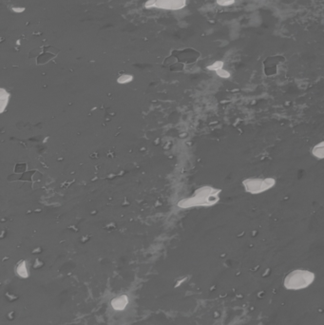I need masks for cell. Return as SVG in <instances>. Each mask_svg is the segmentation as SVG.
<instances>
[{"mask_svg":"<svg viewBox=\"0 0 324 325\" xmlns=\"http://www.w3.org/2000/svg\"><path fill=\"white\" fill-rule=\"evenodd\" d=\"M186 6V0H156L155 7L162 10L178 11Z\"/></svg>","mask_w":324,"mask_h":325,"instance_id":"4","label":"cell"},{"mask_svg":"<svg viewBox=\"0 0 324 325\" xmlns=\"http://www.w3.org/2000/svg\"><path fill=\"white\" fill-rule=\"evenodd\" d=\"M277 184V180L272 177L266 178H246L242 181L244 190L252 195H259L273 188Z\"/></svg>","mask_w":324,"mask_h":325,"instance_id":"2","label":"cell"},{"mask_svg":"<svg viewBox=\"0 0 324 325\" xmlns=\"http://www.w3.org/2000/svg\"><path fill=\"white\" fill-rule=\"evenodd\" d=\"M132 80V75H129V74H124L122 75L121 77H119L118 79V82L120 84H125V83H128L129 82V81Z\"/></svg>","mask_w":324,"mask_h":325,"instance_id":"8","label":"cell"},{"mask_svg":"<svg viewBox=\"0 0 324 325\" xmlns=\"http://www.w3.org/2000/svg\"><path fill=\"white\" fill-rule=\"evenodd\" d=\"M216 73H217L218 76H220V77H222V78H224V79L230 77V72H229L228 70L224 69H221L217 70Z\"/></svg>","mask_w":324,"mask_h":325,"instance_id":"9","label":"cell"},{"mask_svg":"<svg viewBox=\"0 0 324 325\" xmlns=\"http://www.w3.org/2000/svg\"><path fill=\"white\" fill-rule=\"evenodd\" d=\"M12 10H13V12H14L16 14H20V13L25 12L26 8H24V7H13Z\"/></svg>","mask_w":324,"mask_h":325,"instance_id":"11","label":"cell"},{"mask_svg":"<svg viewBox=\"0 0 324 325\" xmlns=\"http://www.w3.org/2000/svg\"><path fill=\"white\" fill-rule=\"evenodd\" d=\"M223 66H224V63H223L222 61L218 60V61H215L213 64H211V65L207 66V69L217 71V70H219V69H222V68H223Z\"/></svg>","mask_w":324,"mask_h":325,"instance_id":"6","label":"cell"},{"mask_svg":"<svg viewBox=\"0 0 324 325\" xmlns=\"http://www.w3.org/2000/svg\"><path fill=\"white\" fill-rule=\"evenodd\" d=\"M16 43H17V45H20V40H17Z\"/></svg>","mask_w":324,"mask_h":325,"instance_id":"12","label":"cell"},{"mask_svg":"<svg viewBox=\"0 0 324 325\" xmlns=\"http://www.w3.org/2000/svg\"><path fill=\"white\" fill-rule=\"evenodd\" d=\"M220 192V189H216L211 186H204L196 192L195 197L190 200L189 206H213L219 201Z\"/></svg>","mask_w":324,"mask_h":325,"instance_id":"3","label":"cell"},{"mask_svg":"<svg viewBox=\"0 0 324 325\" xmlns=\"http://www.w3.org/2000/svg\"><path fill=\"white\" fill-rule=\"evenodd\" d=\"M236 0H216V3L221 7H228L233 5Z\"/></svg>","mask_w":324,"mask_h":325,"instance_id":"7","label":"cell"},{"mask_svg":"<svg viewBox=\"0 0 324 325\" xmlns=\"http://www.w3.org/2000/svg\"><path fill=\"white\" fill-rule=\"evenodd\" d=\"M155 3H156V0H147V1L145 3L144 7H145L146 9L154 8V7H155Z\"/></svg>","mask_w":324,"mask_h":325,"instance_id":"10","label":"cell"},{"mask_svg":"<svg viewBox=\"0 0 324 325\" xmlns=\"http://www.w3.org/2000/svg\"><path fill=\"white\" fill-rule=\"evenodd\" d=\"M312 155L318 159V160H322L324 159V140L317 143L316 146H314V147L312 148Z\"/></svg>","mask_w":324,"mask_h":325,"instance_id":"5","label":"cell"},{"mask_svg":"<svg viewBox=\"0 0 324 325\" xmlns=\"http://www.w3.org/2000/svg\"><path fill=\"white\" fill-rule=\"evenodd\" d=\"M315 279V274L308 270H294L284 279V286L289 290H299L309 286Z\"/></svg>","mask_w":324,"mask_h":325,"instance_id":"1","label":"cell"}]
</instances>
